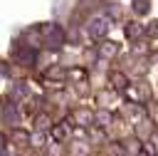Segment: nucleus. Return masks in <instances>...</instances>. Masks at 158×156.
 <instances>
[{
    "label": "nucleus",
    "instance_id": "6e6552de",
    "mask_svg": "<svg viewBox=\"0 0 158 156\" xmlns=\"http://www.w3.org/2000/svg\"><path fill=\"white\" fill-rule=\"evenodd\" d=\"M94 121L101 124V126H109V124H111V114H109V111H99V114L94 116Z\"/></svg>",
    "mask_w": 158,
    "mask_h": 156
},
{
    "label": "nucleus",
    "instance_id": "ddd939ff",
    "mask_svg": "<svg viewBox=\"0 0 158 156\" xmlns=\"http://www.w3.org/2000/svg\"><path fill=\"white\" fill-rule=\"evenodd\" d=\"M0 151H5V136L0 134Z\"/></svg>",
    "mask_w": 158,
    "mask_h": 156
},
{
    "label": "nucleus",
    "instance_id": "20e7f679",
    "mask_svg": "<svg viewBox=\"0 0 158 156\" xmlns=\"http://www.w3.org/2000/svg\"><path fill=\"white\" fill-rule=\"evenodd\" d=\"M141 35H143V27L141 25H136V22H128L126 25V37L128 40H138Z\"/></svg>",
    "mask_w": 158,
    "mask_h": 156
},
{
    "label": "nucleus",
    "instance_id": "f257e3e1",
    "mask_svg": "<svg viewBox=\"0 0 158 156\" xmlns=\"http://www.w3.org/2000/svg\"><path fill=\"white\" fill-rule=\"evenodd\" d=\"M42 35H44L47 47H52V50H59V47L64 45V30H62L59 25H54V22L44 25V27H42Z\"/></svg>",
    "mask_w": 158,
    "mask_h": 156
},
{
    "label": "nucleus",
    "instance_id": "7ed1b4c3",
    "mask_svg": "<svg viewBox=\"0 0 158 156\" xmlns=\"http://www.w3.org/2000/svg\"><path fill=\"white\" fill-rule=\"evenodd\" d=\"M2 116H5L10 124H17V121H20V114H17L15 104H5V109H2Z\"/></svg>",
    "mask_w": 158,
    "mask_h": 156
},
{
    "label": "nucleus",
    "instance_id": "f03ea898",
    "mask_svg": "<svg viewBox=\"0 0 158 156\" xmlns=\"http://www.w3.org/2000/svg\"><path fill=\"white\" fill-rule=\"evenodd\" d=\"M109 30H111V17H106V15H96L86 25V32L91 37H104V35H109Z\"/></svg>",
    "mask_w": 158,
    "mask_h": 156
},
{
    "label": "nucleus",
    "instance_id": "423d86ee",
    "mask_svg": "<svg viewBox=\"0 0 158 156\" xmlns=\"http://www.w3.org/2000/svg\"><path fill=\"white\" fill-rule=\"evenodd\" d=\"M17 57H20V62L32 64L35 62V50H17Z\"/></svg>",
    "mask_w": 158,
    "mask_h": 156
},
{
    "label": "nucleus",
    "instance_id": "39448f33",
    "mask_svg": "<svg viewBox=\"0 0 158 156\" xmlns=\"http://www.w3.org/2000/svg\"><path fill=\"white\" fill-rule=\"evenodd\" d=\"M99 54H101L104 59H106V57H114V54H116V45H114V42H104V45L99 47Z\"/></svg>",
    "mask_w": 158,
    "mask_h": 156
},
{
    "label": "nucleus",
    "instance_id": "0eeeda50",
    "mask_svg": "<svg viewBox=\"0 0 158 156\" xmlns=\"http://www.w3.org/2000/svg\"><path fill=\"white\" fill-rule=\"evenodd\" d=\"M111 79H114V87H116V89H126V84H128V82H126V77H123L121 72H114V74H111Z\"/></svg>",
    "mask_w": 158,
    "mask_h": 156
},
{
    "label": "nucleus",
    "instance_id": "9b49d317",
    "mask_svg": "<svg viewBox=\"0 0 158 156\" xmlns=\"http://www.w3.org/2000/svg\"><path fill=\"white\" fill-rule=\"evenodd\" d=\"M12 97H27V87H25V84H17V87L12 89Z\"/></svg>",
    "mask_w": 158,
    "mask_h": 156
},
{
    "label": "nucleus",
    "instance_id": "1a4fd4ad",
    "mask_svg": "<svg viewBox=\"0 0 158 156\" xmlns=\"http://www.w3.org/2000/svg\"><path fill=\"white\" fill-rule=\"evenodd\" d=\"M133 10H136L138 15H143V12L148 10V0H136V2H133Z\"/></svg>",
    "mask_w": 158,
    "mask_h": 156
},
{
    "label": "nucleus",
    "instance_id": "9d476101",
    "mask_svg": "<svg viewBox=\"0 0 158 156\" xmlns=\"http://www.w3.org/2000/svg\"><path fill=\"white\" fill-rule=\"evenodd\" d=\"M146 32H148L151 37H158V20H153V22H148V27H146Z\"/></svg>",
    "mask_w": 158,
    "mask_h": 156
},
{
    "label": "nucleus",
    "instance_id": "f8f14e48",
    "mask_svg": "<svg viewBox=\"0 0 158 156\" xmlns=\"http://www.w3.org/2000/svg\"><path fill=\"white\" fill-rule=\"evenodd\" d=\"M77 119H79L84 126H86L89 121H94V116H91V114H86V111H79V114H77Z\"/></svg>",
    "mask_w": 158,
    "mask_h": 156
}]
</instances>
